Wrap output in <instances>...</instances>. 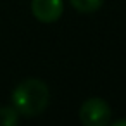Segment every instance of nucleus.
<instances>
[{
	"instance_id": "obj_2",
	"label": "nucleus",
	"mask_w": 126,
	"mask_h": 126,
	"mask_svg": "<svg viewBox=\"0 0 126 126\" xmlns=\"http://www.w3.org/2000/svg\"><path fill=\"white\" fill-rule=\"evenodd\" d=\"M110 116V105L100 97H90L79 107V121L85 126H105L109 124Z\"/></svg>"
},
{
	"instance_id": "obj_4",
	"label": "nucleus",
	"mask_w": 126,
	"mask_h": 126,
	"mask_svg": "<svg viewBox=\"0 0 126 126\" xmlns=\"http://www.w3.org/2000/svg\"><path fill=\"white\" fill-rule=\"evenodd\" d=\"M73 9H76L78 12L83 14H90V12H97L102 5H104V0H69Z\"/></svg>"
},
{
	"instance_id": "obj_3",
	"label": "nucleus",
	"mask_w": 126,
	"mask_h": 126,
	"mask_svg": "<svg viewBox=\"0 0 126 126\" xmlns=\"http://www.w3.org/2000/svg\"><path fill=\"white\" fill-rule=\"evenodd\" d=\"M31 12L36 21L50 24L61 19L64 12L62 0H31Z\"/></svg>"
},
{
	"instance_id": "obj_1",
	"label": "nucleus",
	"mask_w": 126,
	"mask_h": 126,
	"mask_svg": "<svg viewBox=\"0 0 126 126\" xmlns=\"http://www.w3.org/2000/svg\"><path fill=\"white\" fill-rule=\"evenodd\" d=\"M11 98L19 116L36 117L42 112H45L50 100V90L43 79L26 78L12 90Z\"/></svg>"
},
{
	"instance_id": "obj_6",
	"label": "nucleus",
	"mask_w": 126,
	"mask_h": 126,
	"mask_svg": "<svg viewBox=\"0 0 126 126\" xmlns=\"http://www.w3.org/2000/svg\"><path fill=\"white\" fill-rule=\"evenodd\" d=\"M114 126H126V117H124V119H117V121H114Z\"/></svg>"
},
{
	"instance_id": "obj_5",
	"label": "nucleus",
	"mask_w": 126,
	"mask_h": 126,
	"mask_svg": "<svg viewBox=\"0 0 126 126\" xmlns=\"http://www.w3.org/2000/svg\"><path fill=\"white\" fill-rule=\"evenodd\" d=\"M21 119L19 112L14 109V105H2L0 107V126H14Z\"/></svg>"
}]
</instances>
